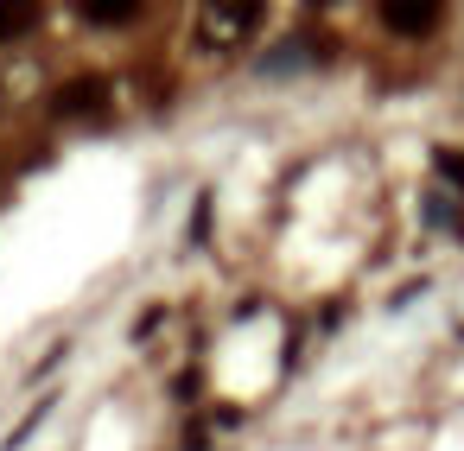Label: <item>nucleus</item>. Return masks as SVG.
I'll return each instance as SVG.
<instances>
[{
	"instance_id": "obj_1",
	"label": "nucleus",
	"mask_w": 464,
	"mask_h": 451,
	"mask_svg": "<svg viewBox=\"0 0 464 451\" xmlns=\"http://www.w3.org/2000/svg\"><path fill=\"white\" fill-rule=\"evenodd\" d=\"M267 20V0H198V45L210 58L242 52Z\"/></svg>"
},
{
	"instance_id": "obj_2",
	"label": "nucleus",
	"mask_w": 464,
	"mask_h": 451,
	"mask_svg": "<svg viewBox=\"0 0 464 451\" xmlns=\"http://www.w3.org/2000/svg\"><path fill=\"white\" fill-rule=\"evenodd\" d=\"M445 20V0H382V26L401 39H426Z\"/></svg>"
},
{
	"instance_id": "obj_3",
	"label": "nucleus",
	"mask_w": 464,
	"mask_h": 451,
	"mask_svg": "<svg viewBox=\"0 0 464 451\" xmlns=\"http://www.w3.org/2000/svg\"><path fill=\"white\" fill-rule=\"evenodd\" d=\"M102 102H109V83H102V77H71V83H58V90H52V115H58V121L102 115Z\"/></svg>"
},
{
	"instance_id": "obj_4",
	"label": "nucleus",
	"mask_w": 464,
	"mask_h": 451,
	"mask_svg": "<svg viewBox=\"0 0 464 451\" xmlns=\"http://www.w3.org/2000/svg\"><path fill=\"white\" fill-rule=\"evenodd\" d=\"M140 7H147V0H77V14H83L90 26H102V33L134 26V20H140Z\"/></svg>"
},
{
	"instance_id": "obj_5",
	"label": "nucleus",
	"mask_w": 464,
	"mask_h": 451,
	"mask_svg": "<svg viewBox=\"0 0 464 451\" xmlns=\"http://www.w3.org/2000/svg\"><path fill=\"white\" fill-rule=\"evenodd\" d=\"M45 14V0H0V45H20Z\"/></svg>"
},
{
	"instance_id": "obj_6",
	"label": "nucleus",
	"mask_w": 464,
	"mask_h": 451,
	"mask_svg": "<svg viewBox=\"0 0 464 451\" xmlns=\"http://www.w3.org/2000/svg\"><path fill=\"white\" fill-rule=\"evenodd\" d=\"M432 166H439V178H445L451 191H464V153H458V147H439Z\"/></svg>"
},
{
	"instance_id": "obj_7",
	"label": "nucleus",
	"mask_w": 464,
	"mask_h": 451,
	"mask_svg": "<svg viewBox=\"0 0 464 451\" xmlns=\"http://www.w3.org/2000/svg\"><path fill=\"white\" fill-rule=\"evenodd\" d=\"M432 223H439V229H464V216L451 210V197H432Z\"/></svg>"
}]
</instances>
